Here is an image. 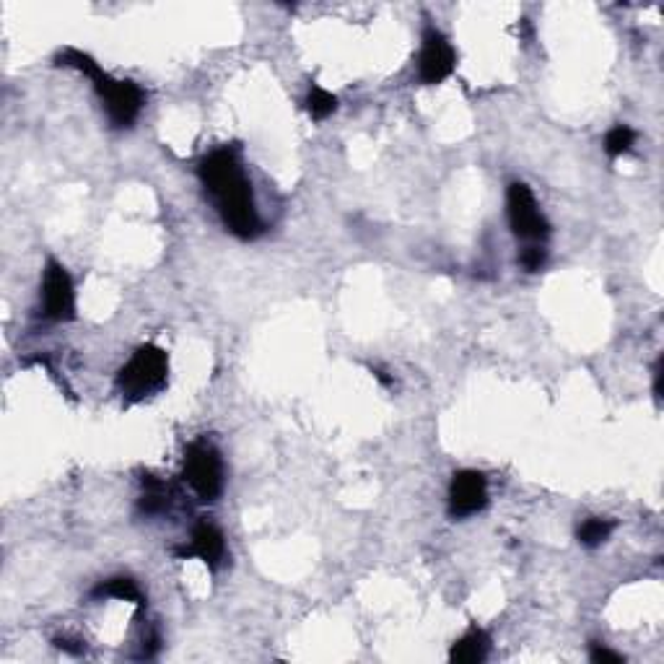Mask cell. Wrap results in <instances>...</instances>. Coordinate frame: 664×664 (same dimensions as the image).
Segmentation results:
<instances>
[{
	"label": "cell",
	"instance_id": "6da1fadb",
	"mask_svg": "<svg viewBox=\"0 0 664 664\" xmlns=\"http://www.w3.org/2000/svg\"><path fill=\"white\" fill-rule=\"evenodd\" d=\"M198 174L205 193L216 205L223 226L244 242L257 239L263 233V221L257 216L252 184L244 177V169L236 154L229 148H218L213 154H208L200 162Z\"/></svg>",
	"mask_w": 664,
	"mask_h": 664
},
{
	"label": "cell",
	"instance_id": "7a4b0ae2",
	"mask_svg": "<svg viewBox=\"0 0 664 664\" xmlns=\"http://www.w3.org/2000/svg\"><path fill=\"white\" fill-rule=\"evenodd\" d=\"M60 65L65 68H75L84 75H89L94 81V89L99 94L102 104L107 109L109 123L114 127H130L141 109H144V91L138 89L133 81H120V78H112L109 73H104L89 55L78 53V50H65V53L57 57Z\"/></svg>",
	"mask_w": 664,
	"mask_h": 664
},
{
	"label": "cell",
	"instance_id": "3957f363",
	"mask_svg": "<svg viewBox=\"0 0 664 664\" xmlns=\"http://www.w3.org/2000/svg\"><path fill=\"white\" fill-rule=\"evenodd\" d=\"M169 377V356L159 345H144L133 353V359L117 374V390L127 402H141L166 387Z\"/></svg>",
	"mask_w": 664,
	"mask_h": 664
},
{
	"label": "cell",
	"instance_id": "277c9868",
	"mask_svg": "<svg viewBox=\"0 0 664 664\" xmlns=\"http://www.w3.org/2000/svg\"><path fill=\"white\" fill-rule=\"evenodd\" d=\"M184 481L195 491L200 501H216L223 491V462L213 444L195 441L184 451Z\"/></svg>",
	"mask_w": 664,
	"mask_h": 664
},
{
	"label": "cell",
	"instance_id": "5b68a950",
	"mask_svg": "<svg viewBox=\"0 0 664 664\" xmlns=\"http://www.w3.org/2000/svg\"><path fill=\"white\" fill-rule=\"evenodd\" d=\"M506 213H509L511 232L517 233L520 239H524V242H535L538 244L550 233V223L538 208V200L532 195V190L527 184H521V182L509 184Z\"/></svg>",
	"mask_w": 664,
	"mask_h": 664
},
{
	"label": "cell",
	"instance_id": "8992f818",
	"mask_svg": "<svg viewBox=\"0 0 664 664\" xmlns=\"http://www.w3.org/2000/svg\"><path fill=\"white\" fill-rule=\"evenodd\" d=\"M42 314L55 322H68L75 317V291L68 270L57 260L45 265L42 278Z\"/></svg>",
	"mask_w": 664,
	"mask_h": 664
},
{
	"label": "cell",
	"instance_id": "52a82bcc",
	"mask_svg": "<svg viewBox=\"0 0 664 664\" xmlns=\"http://www.w3.org/2000/svg\"><path fill=\"white\" fill-rule=\"evenodd\" d=\"M488 503V481L478 470H460L449 485V514L465 520L483 511Z\"/></svg>",
	"mask_w": 664,
	"mask_h": 664
},
{
	"label": "cell",
	"instance_id": "ba28073f",
	"mask_svg": "<svg viewBox=\"0 0 664 664\" xmlns=\"http://www.w3.org/2000/svg\"><path fill=\"white\" fill-rule=\"evenodd\" d=\"M454 63H457V55H454L451 45L447 42V36L436 32V29H426L423 47H421V60H418L421 81L429 84V86L441 84L444 78L451 75Z\"/></svg>",
	"mask_w": 664,
	"mask_h": 664
},
{
	"label": "cell",
	"instance_id": "9c48e42d",
	"mask_svg": "<svg viewBox=\"0 0 664 664\" xmlns=\"http://www.w3.org/2000/svg\"><path fill=\"white\" fill-rule=\"evenodd\" d=\"M174 553L180 558H200L203 563L216 569L218 563L223 560V556H226V540H223V532L218 530L213 521L203 520L195 524L190 545H184V548L174 550Z\"/></svg>",
	"mask_w": 664,
	"mask_h": 664
},
{
	"label": "cell",
	"instance_id": "30bf717a",
	"mask_svg": "<svg viewBox=\"0 0 664 664\" xmlns=\"http://www.w3.org/2000/svg\"><path fill=\"white\" fill-rule=\"evenodd\" d=\"M488 647H491V641H488V636H485L483 630L472 629L470 633H465L454 647H451L449 659L457 664H478L485 659Z\"/></svg>",
	"mask_w": 664,
	"mask_h": 664
},
{
	"label": "cell",
	"instance_id": "8fae6325",
	"mask_svg": "<svg viewBox=\"0 0 664 664\" xmlns=\"http://www.w3.org/2000/svg\"><path fill=\"white\" fill-rule=\"evenodd\" d=\"M94 597H112V600H123V602H133V605H144V594L138 590V584L127 576H114V579L102 581L94 590Z\"/></svg>",
	"mask_w": 664,
	"mask_h": 664
},
{
	"label": "cell",
	"instance_id": "7c38bea8",
	"mask_svg": "<svg viewBox=\"0 0 664 664\" xmlns=\"http://www.w3.org/2000/svg\"><path fill=\"white\" fill-rule=\"evenodd\" d=\"M138 506L144 514H162L169 506V488L162 481H156L154 475H144V496Z\"/></svg>",
	"mask_w": 664,
	"mask_h": 664
},
{
	"label": "cell",
	"instance_id": "4fadbf2b",
	"mask_svg": "<svg viewBox=\"0 0 664 664\" xmlns=\"http://www.w3.org/2000/svg\"><path fill=\"white\" fill-rule=\"evenodd\" d=\"M610 535H612V521L608 520H587L581 527H579V532H576V538H579V542H581L584 548H600Z\"/></svg>",
	"mask_w": 664,
	"mask_h": 664
},
{
	"label": "cell",
	"instance_id": "5bb4252c",
	"mask_svg": "<svg viewBox=\"0 0 664 664\" xmlns=\"http://www.w3.org/2000/svg\"><path fill=\"white\" fill-rule=\"evenodd\" d=\"M335 109H338V99H335V94L320 89V86H312V89H309V96H306V112H309L314 120H324V117H330Z\"/></svg>",
	"mask_w": 664,
	"mask_h": 664
},
{
	"label": "cell",
	"instance_id": "9a60e30c",
	"mask_svg": "<svg viewBox=\"0 0 664 664\" xmlns=\"http://www.w3.org/2000/svg\"><path fill=\"white\" fill-rule=\"evenodd\" d=\"M633 141H636V133L630 127H612L610 133H608V138H605V151L610 154L612 159H618V156L629 154L630 148H633Z\"/></svg>",
	"mask_w": 664,
	"mask_h": 664
},
{
	"label": "cell",
	"instance_id": "2e32d148",
	"mask_svg": "<svg viewBox=\"0 0 664 664\" xmlns=\"http://www.w3.org/2000/svg\"><path fill=\"white\" fill-rule=\"evenodd\" d=\"M545 260H548V252L542 250L540 244H530L527 250L521 252L520 257L521 268L527 270V273H538V270L545 265Z\"/></svg>",
	"mask_w": 664,
	"mask_h": 664
},
{
	"label": "cell",
	"instance_id": "e0dca14e",
	"mask_svg": "<svg viewBox=\"0 0 664 664\" xmlns=\"http://www.w3.org/2000/svg\"><path fill=\"white\" fill-rule=\"evenodd\" d=\"M590 659L594 664H623V657L620 654H615L610 649H605L602 644H594L592 651H590Z\"/></svg>",
	"mask_w": 664,
	"mask_h": 664
},
{
	"label": "cell",
	"instance_id": "ac0fdd59",
	"mask_svg": "<svg viewBox=\"0 0 664 664\" xmlns=\"http://www.w3.org/2000/svg\"><path fill=\"white\" fill-rule=\"evenodd\" d=\"M55 647L68 651V654H81L84 651V647L78 641H71V639H55Z\"/></svg>",
	"mask_w": 664,
	"mask_h": 664
},
{
	"label": "cell",
	"instance_id": "d6986e66",
	"mask_svg": "<svg viewBox=\"0 0 664 664\" xmlns=\"http://www.w3.org/2000/svg\"><path fill=\"white\" fill-rule=\"evenodd\" d=\"M662 359L657 361V366H654V397L657 400H662Z\"/></svg>",
	"mask_w": 664,
	"mask_h": 664
}]
</instances>
